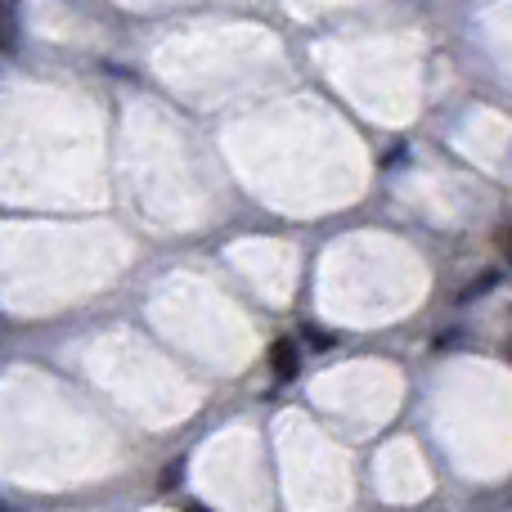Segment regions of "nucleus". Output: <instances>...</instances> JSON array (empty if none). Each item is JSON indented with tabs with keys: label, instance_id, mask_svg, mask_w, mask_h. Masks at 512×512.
Listing matches in <instances>:
<instances>
[{
	"label": "nucleus",
	"instance_id": "obj_1",
	"mask_svg": "<svg viewBox=\"0 0 512 512\" xmlns=\"http://www.w3.org/2000/svg\"><path fill=\"white\" fill-rule=\"evenodd\" d=\"M270 369H274V382H279V387L297 382L301 355H297V342H292V337H274L270 342Z\"/></svg>",
	"mask_w": 512,
	"mask_h": 512
},
{
	"label": "nucleus",
	"instance_id": "obj_2",
	"mask_svg": "<svg viewBox=\"0 0 512 512\" xmlns=\"http://www.w3.org/2000/svg\"><path fill=\"white\" fill-rule=\"evenodd\" d=\"M18 45V0H0V50Z\"/></svg>",
	"mask_w": 512,
	"mask_h": 512
},
{
	"label": "nucleus",
	"instance_id": "obj_3",
	"mask_svg": "<svg viewBox=\"0 0 512 512\" xmlns=\"http://www.w3.org/2000/svg\"><path fill=\"white\" fill-rule=\"evenodd\" d=\"M306 342H315V351H328V346H333V337H328L324 328L310 324V328H306Z\"/></svg>",
	"mask_w": 512,
	"mask_h": 512
},
{
	"label": "nucleus",
	"instance_id": "obj_4",
	"mask_svg": "<svg viewBox=\"0 0 512 512\" xmlns=\"http://www.w3.org/2000/svg\"><path fill=\"white\" fill-rule=\"evenodd\" d=\"M499 248H504V256L512 261V230H504V234H499Z\"/></svg>",
	"mask_w": 512,
	"mask_h": 512
},
{
	"label": "nucleus",
	"instance_id": "obj_5",
	"mask_svg": "<svg viewBox=\"0 0 512 512\" xmlns=\"http://www.w3.org/2000/svg\"><path fill=\"white\" fill-rule=\"evenodd\" d=\"M185 512H212V508H203V504H185Z\"/></svg>",
	"mask_w": 512,
	"mask_h": 512
}]
</instances>
